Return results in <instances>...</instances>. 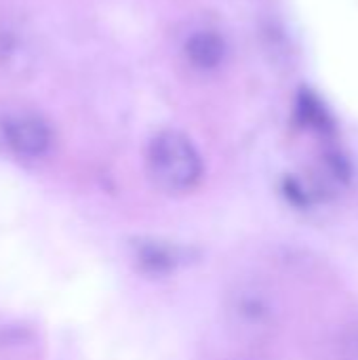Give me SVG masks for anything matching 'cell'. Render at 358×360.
I'll use <instances>...</instances> for the list:
<instances>
[{
	"instance_id": "cell-4",
	"label": "cell",
	"mask_w": 358,
	"mask_h": 360,
	"mask_svg": "<svg viewBox=\"0 0 358 360\" xmlns=\"http://www.w3.org/2000/svg\"><path fill=\"white\" fill-rule=\"evenodd\" d=\"M184 55L196 70H215L226 59V40L213 30H200L186 40Z\"/></svg>"
},
{
	"instance_id": "cell-1",
	"label": "cell",
	"mask_w": 358,
	"mask_h": 360,
	"mask_svg": "<svg viewBox=\"0 0 358 360\" xmlns=\"http://www.w3.org/2000/svg\"><path fill=\"white\" fill-rule=\"evenodd\" d=\"M146 169L152 184L167 194L190 192L203 179V158L196 146L173 129L160 131L150 139Z\"/></svg>"
},
{
	"instance_id": "cell-3",
	"label": "cell",
	"mask_w": 358,
	"mask_h": 360,
	"mask_svg": "<svg viewBox=\"0 0 358 360\" xmlns=\"http://www.w3.org/2000/svg\"><path fill=\"white\" fill-rule=\"evenodd\" d=\"M4 137L11 150L23 158L44 156L53 146L51 127L42 118L32 114L11 116L4 122Z\"/></svg>"
},
{
	"instance_id": "cell-7",
	"label": "cell",
	"mask_w": 358,
	"mask_h": 360,
	"mask_svg": "<svg viewBox=\"0 0 358 360\" xmlns=\"http://www.w3.org/2000/svg\"><path fill=\"white\" fill-rule=\"evenodd\" d=\"M340 348H342L344 360H358V323L346 329V333L342 335Z\"/></svg>"
},
{
	"instance_id": "cell-6",
	"label": "cell",
	"mask_w": 358,
	"mask_h": 360,
	"mask_svg": "<svg viewBox=\"0 0 358 360\" xmlns=\"http://www.w3.org/2000/svg\"><path fill=\"white\" fill-rule=\"evenodd\" d=\"M298 112H300V118L310 124V127H317V129H325L329 118L323 110V105L317 101V97H312L310 93H302L300 99H298Z\"/></svg>"
},
{
	"instance_id": "cell-5",
	"label": "cell",
	"mask_w": 358,
	"mask_h": 360,
	"mask_svg": "<svg viewBox=\"0 0 358 360\" xmlns=\"http://www.w3.org/2000/svg\"><path fill=\"white\" fill-rule=\"evenodd\" d=\"M133 257L137 266L148 274H167L173 272L184 255L175 245H167L160 240H139L133 247Z\"/></svg>"
},
{
	"instance_id": "cell-2",
	"label": "cell",
	"mask_w": 358,
	"mask_h": 360,
	"mask_svg": "<svg viewBox=\"0 0 358 360\" xmlns=\"http://www.w3.org/2000/svg\"><path fill=\"white\" fill-rule=\"evenodd\" d=\"M226 319L236 338L247 342L266 340L276 327L272 295L255 283H243L226 300Z\"/></svg>"
}]
</instances>
